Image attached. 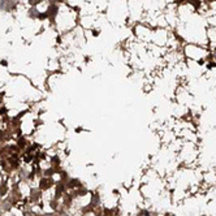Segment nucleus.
Returning <instances> with one entry per match:
<instances>
[{"label":"nucleus","instance_id":"nucleus-3","mask_svg":"<svg viewBox=\"0 0 216 216\" xmlns=\"http://www.w3.org/2000/svg\"><path fill=\"white\" fill-rule=\"evenodd\" d=\"M63 190H64V185H63V184H59L58 189H56V198H59V197L63 194Z\"/></svg>","mask_w":216,"mask_h":216},{"label":"nucleus","instance_id":"nucleus-6","mask_svg":"<svg viewBox=\"0 0 216 216\" xmlns=\"http://www.w3.org/2000/svg\"><path fill=\"white\" fill-rule=\"evenodd\" d=\"M30 3H39V0H30Z\"/></svg>","mask_w":216,"mask_h":216},{"label":"nucleus","instance_id":"nucleus-5","mask_svg":"<svg viewBox=\"0 0 216 216\" xmlns=\"http://www.w3.org/2000/svg\"><path fill=\"white\" fill-rule=\"evenodd\" d=\"M25 143H26V141H24V139L21 138V141L18 142V146H20V147H24V146H25Z\"/></svg>","mask_w":216,"mask_h":216},{"label":"nucleus","instance_id":"nucleus-7","mask_svg":"<svg viewBox=\"0 0 216 216\" xmlns=\"http://www.w3.org/2000/svg\"><path fill=\"white\" fill-rule=\"evenodd\" d=\"M214 58H215V60H216V48H215V52H214Z\"/></svg>","mask_w":216,"mask_h":216},{"label":"nucleus","instance_id":"nucleus-8","mask_svg":"<svg viewBox=\"0 0 216 216\" xmlns=\"http://www.w3.org/2000/svg\"><path fill=\"white\" fill-rule=\"evenodd\" d=\"M44 216H54V215H52V214H46Z\"/></svg>","mask_w":216,"mask_h":216},{"label":"nucleus","instance_id":"nucleus-9","mask_svg":"<svg viewBox=\"0 0 216 216\" xmlns=\"http://www.w3.org/2000/svg\"><path fill=\"white\" fill-rule=\"evenodd\" d=\"M59 216H68V215H67V214H60Z\"/></svg>","mask_w":216,"mask_h":216},{"label":"nucleus","instance_id":"nucleus-1","mask_svg":"<svg viewBox=\"0 0 216 216\" xmlns=\"http://www.w3.org/2000/svg\"><path fill=\"white\" fill-rule=\"evenodd\" d=\"M15 7H16L15 0H0V8L5 12H11Z\"/></svg>","mask_w":216,"mask_h":216},{"label":"nucleus","instance_id":"nucleus-2","mask_svg":"<svg viewBox=\"0 0 216 216\" xmlns=\"http://www.w3.org/2000/svg\"><path fill=\"white\" fill-rule=\"evenodd\" d=\"M52 184H54L52 179H42L41 180V189H48L52 186Z\"/></svg>","mask_w":216,"mask_h":216},{"label":"nucleus","instance_id":"nucleus-4","mask_svg":"<svg viewBox=\"0 0 216 216\" xmlns=\"http://www.w3.org/2000/svg\"><path fill=\"white\" fill-rule=\"evenodd\" d=\"M78 185H80L78 180H72L71 182L68 184V188H74V186H78Z\"/></svg>","mask_w":216,"mask_h":216}]
</instances>
